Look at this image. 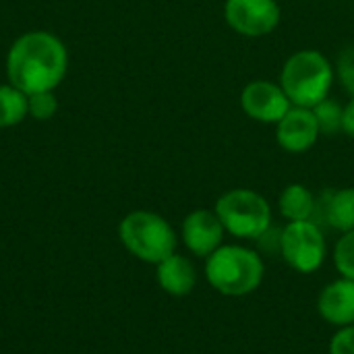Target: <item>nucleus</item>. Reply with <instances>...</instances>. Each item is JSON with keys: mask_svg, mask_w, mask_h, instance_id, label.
<instances>
[{"mask_svg": "<svg viewBox=\"0 0 354 354\" xmlns=\"http://www.w3.org/2000/svg\"><path fill=\"white\" fill-rule=\"evenodd\" d=\"M319 137V124L311 108L290 106V110L276 124V141L288 153L309 151Z\"/></svg>", "mask_w": 354, "mask_h": 354, "instance_id": "obj_9", "label": "nucleus"}, {"mask_svg": "<svg viewBox=\"0 0 354 354\" xmlns=\"http://www.w3.org/2000/svg\"><path fill=\"white\" fill-rule=\"evenodd\" d=\"M342 133H346L348 137L354 139V97L344 106V114H342Z\"/></svg>", "mask_w": 354, "mask_h": 354, "instance_id": "obj_21", "label": "nucleus"}, {"mask_svg": "<svg viewBox=\"0 0 354 354\" xmlns=\"http://www.w3.org/2000/svg\"><path fill=\"white\" fill-rule=\"evenodd\" d=\"M224 19L239 35L263 37L280 25L282 10L278 0H226Z\"/></svg>", "mask_w": 354, "mask_h": 354, "instance_id": "obj_7", "label": "nucleus"}, {"mask_svg": "<svg viewBox=\"0 0 354 354\" xmlns=\"http://www.w3.org/2000/svg\"><path fill=\"white\" fill-rule=\"evenodd\" d=\"M156 276H158L160 288L170 297H187L193 292L197 284L195 266L178 253H172L170 257L160 261Z\"/></svg>", "mask_w": 354, "mask_h": 354, "instance_id": "obj_13", "label": "nucleus"}, {"mask_svg": "<svg viewBox=\"0 0 354 354\" xmlns=\"http://www.w3.org/2000/svg\"><path fill=\"white\" fill-rule=\"evenodd\" d=\"M330 354H354V326L340 328L332 342H330Z\"/></svg>", "mask_w": 354, "mask_h": 354, "instance_id": "obj_20", "label": "nucleus"}, {"mask_svg": "<svg viewBox=\"0 0 354 354\" xmlns=\"http://www.w3.org/2000/svg\"><path fill=\"white\" fill-rule=\"evenodd\" d=\"M280 257L301 274H313L326 261V239L313 220L288 222L282 228Z\"/></svg>", "mask_w": 354, "mask_h": 354, "instance_id": "obj_6", "label": "nucleus"}, {"mask_svg": "<svg viewBox=\"0 0 354 354\" xmlns=\"http://www.w3.org/2000/svg\"><path fill=\"white\" fill-rule=\"evenodd\" d=\"M216 216L226 232L236 239L257 241L272 226L268 199L251 189H232L216 201Z\"/></svg>", "mask_w": 354, "mask_h": 354, "instance_id": "obj_5", "label": "nucleus"}, {"mask_svg": "<svg viewBox=\"0 0 354 354\" xmlns=\"http://www.w3.org/2000/svg\"><path fill=\"white\" fill-rule=\"evenodd\" d=\"M334 263L342 278L354 280V230L344 232L334 249Z\"/></svg>", "mask_w": 354, "mask_h": 354, "instance_id": "obj_17", "label": "nucleus"}, {"mask_svg": "<svg viewBox=\"0 0 354 354\" xmlns=\"http://www.w3.org/2000/svg\"><path fill=\"white\" fill-rule=\"evenodd\" d=\"M336 71L317 50H299L282 66L280 85L292 106L313 108L330 95Z\"/></svg>", "mask_w": 354, "mask_h": 354, "instance_id": "obj_3", "label": "nucleus"}, {"mask_svg": "<svg viewBox=\"0 0 354 354\" xmlns=\"http://www.w3.org/2000/svg\"><path fill=\"white\" fill-rule=\"evenodd\" d=\"M266 268L261 257L241 245H222L205 261L207 282L226 297H247L263 280Z\"/></svg>", "mask_w": 354, "mask_h": 354, "instance_id": "obj_2", "label": "nucleus"}, {"mask_svg": "<svg viewBox=\"0 0 354 354\" xmlns=\"http://www.w3.org/2000/svg\"><path fill=\"white\" fill-rule=\"evenodd\" d=\"M324 222L338 232L354 230V189H328L315 203L313 222Z\"/></svg>", "mask_w": 354, "mask_h": 354, "instance_id": "obj_11", "label": "nucleus"}, {"mask_svg": "<svg viewBox=\"0 0 354 354\" xmlns=\"http://www.w3.org/2000/svg\"><path fill=\"white\" fill-rule=\"evenodd\" d=\"M27 104H29V112L33 118L37 120H48L56 114V108H58V102H56V95L52 91H37V93H31L27 95Z\"/></svg>", "mask_w": 354, "mask_h": 354, "instance_id": "obj_18", "label": "nucleus"}, {"mask_svg": "<svg viewBox=\"0 0 354 354\" xmlns=\"http://www.w3.org/2000/svg\"><path fill=\"white\" fill-rule=\"evenodd\" d=\"M315 114V120L319 124V133L326 137H332L336 133H342V114H344V106L338 104L334 97H326L322 100L317 106L311 108Z\"/></svg>", "mask_w": 354, "mask_h": 354, "instance_id": "obj_16", "label": "nucleus"}, {"mask_svg": "<svg viewBox=\"0 0 354 354\" xmlns=\"http://www.w3.org/2000/svg\"><path fill=\"white\" fill-rule=\"evenodd\" d=\"M6 73L10 85L27 95L52 91L66 73L64 44L46 31L21 35L8 52Z\"/></svg>", "mask_w": 354, "mask_h": 354, "instance_id": "obj_1", "label": "nucleus"}, {"mask_svg": "<svg viewBox=\"0 0 354 354\" xmlns=\"http://www.w3.org/2000/svg\"><path fill=\"white\" fill-rule=\"evenodd\" d=\"M290 100L284 93L280 83H272L268 79H257L245 85L241 93L243 112L257 122L278 124L282 116L290 110Z\"/></svg>", "mask_w": 354, "mask_h": 354, "instance_id": "obj_8", "label": "nucleus"}, {"mask_svg": "<svg viewBox=\"0 0 354 354\" xmlns=\"http://www.w3.org/2000/svg\"><path fill=\"white\" fill-rule=\"evenodd\" d=\"M224 232L220 218L209 209H195L183 222V243L197 257H209L220 249Z\"/></svg>", "mask_w": 354, "mask_h": 354, "instance_id": "obj_10", "label": "nucleus"}, {"mask_svg": "<svg viewBox=\"0 0 354 354\" xmlns=\"http://www.w3.org/2000/svg\"><path fill=\"white\" fill-rule=\"evenodd\" d=\"M29 112L27 93L12 85L0 87V127H12L19 124Z\"/></svg>", "mask_w": 354, "mask_h": 354, "instance_id": "obj_15", "label": "nucleus"}, {"mask_svg": "<svg viewBox=\"0 0 354 354\" xmlns=\"http://www.w3.org/2000/svg\"><path fill=\"white\" fill-rule=\"evenodd\" d=\"M118 236L124 249L139 261L158 266L176 251V232L160 214L137 209L122 218Z\"/></svg>", "mask_w": 354, "mask_h": 354, "instance_id": "obj_4", "label": "nucleus"}, {"mask_svg": "<svg viewBox=\"0 0 354 354\" xmlns=\"http://www.w3.org/2000/svg\"><path fill=\"white\" fill-rule=\"evenodd\" d=\"M336 73L338 79L342 83V87L351 93V97H354V44L346 46L336 62Z\"/></svg>", "mask_w": 354, "mask_h": 354, "instance_id": "obj_19", "label": "nucleus"}, {"mask_svg": "<svg viewBox=\"0 0 354 354\" xmlns=\"http://www.w3.org/2000/svg\"><path fill=\"white\" fill-rule=\"evenodd\" d=\"M317 311L336 328L354 326V280L340 278L328 284L319 295Z\"/></svg>", "mask_w": 354, "mask_h": 354, "instance_id": "obj_12", "label": "nucleus"}, {"mask_svg": "<svg viewBox=\"0 0 354 354\" xmlns=\"http://www.w3.org/2000/svg\"><path fill=\"white\" fill-rule=\"evenodd\" d=\"M315 195L303 187V185H288L280 199H278V207L280 214L288 220V222H305V220H313L315 214Z\"/></svg>", "mask_w": 354, "mask_h": 354, "instance_id": "obj_14", "label": "nucleus"}]
</instances>
